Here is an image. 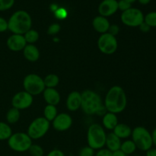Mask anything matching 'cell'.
Returning <instances> with one entry per match:
<instances>
[{
    "instance_id": "cell-1",
    "label": "cell",
    "mask_w": 156,
    "mask_h": 156,
    "mask_svg": "<svg viewBox=\"0 0 156 156\" xmlns=\"http://www.w3.org/2000/svg\"><path fill=\"white\" fill-rule=\"evenodd\" d=\"M104 105L108 112L115 114L123 112L127 105V98L123 88L119 85L111 87L105 96Z\"/></svg>"
},
{
    "instance_id": "cell-2",
    "label": "cell",
    "mask_w": 156,
    "mask_h": 156,
    "mask_svg": "<svg viewBox=\"0 0 156 156\" xmlns=\"http://www.w3.org/2000/svg\"><path fill=\"white\" fill-rule=\"evenodd\" d=\"M32 19L29 13L24 10L14 12L8 20L9 30L15 34L24 35L31 29Z\"/></svg>"
},
{
    "instance_id": "cell-3",
    "label": "cell",
    "mask_w": 156,
    "mask_h": 156,
    "mask_svg": "<svg viewBox=\"0 0 156 156\" xmlns=\"http://www.w3.org/2000/svg\"><path fill=\"white\" fill-rule=\"evenodd\" d=\"M82 103L81 108L87 115H94L97 114L99 108L103 105L101 98L98 93L92 90L87 89L81 93Z\"/></svg>"
},
{
    "instance_id": "cell-4",
    "label": "cell",
    "mask_w": 156,
    "mask_h": 156,
    "mask_svg": "<svg viewBox=\"0 0 156 156\" xmlns=\"http://www.w3.org/2000/svg\"><path fill=\"white\" fill-rule=\"evenodd\" d=\"M107 133L105 129L98 123L90 125L87 132V143L88 146L94 150L103 149L106 143Z\"/></svg>"
},
{
    "instance_id": "cell-5",
    "label": "cell",
    "mask_w": 156,
    "mask_h": 156,
    "mask_svg": "<svg viewBox=\"0 0 156 156\" xmlns=\"http://www.w3.org/2000/svg\"><path fill=\"white\" fill-rule=\"evenodd\" d=\"M132 140L137 149L143 152H147L153 146L152 133L144 126H136L132 130Z\"/></svg>"
},
{
    "instance_id": "cell-6",
    "label": "cell",
    "mask_w": 156,
    "mask_h": 156,
    "mask_svg": "<svg viewBox=\"0 0 156 156\" xmlns=\"http://www.w3.org/2000/svg\"><path fill=\"white\" fill-rule=\"evenodd\" d=\"M32 144V140L27 133L18 132L12 133L8 140L9 147L17 152H27Z\"/></svg>"
},
{
    "instance_id": "cell-7",
    "label": "cell",
    "mask_w": 156,
    "mask_h": 156,
    "mask_svg": "<svg viewBox=\"0 0 156 156\" xmlns=\"http://www.w3.org/2000/svg\"><path fill=\"white\" fill-rule=\"evenodd\" d=\"M23 87L24 91L32 96L41 94L46 88L44 79L34 73L29 74L24 77L23 80Z\"/></svg>"
},
{
    "instance_id": "cell-8",
    "label": "cell",
    "mask_w": 156,
    "mask_h": 156,
    "mask_svg": "<svg viewBox=\"0 0 156 156\" xmlns=\"http://www.w3.org/2000/svg\"><path fill=\"white\" fill-rule=\"evenodd\" d=\"M50 126V123L47 119L44 117H37L30 123L27 133L31 140H39L47 133Z\"/></svg>"
},
{
    "instance_id": "cell-9",
    "label": "cell",
    "mask_w": 156,
    "mask_h": 156,
    "mask_svg": "<svg viewBox=\"0 0 156 156\" xmlns=\"http://www.w3.org/2000/svg\"><path fill=\"white\" fill-rule=\"evenodd\" d=\"M120 19L122 23L128 27H139L144 21V14L140 9L131 7L122 12Z\"/></svg>"
},
{
    "instance_id": "cell-10",
    "label": "cell",
    "mask_w": 156,
    "mask_h": 156,
    "mask_svg": "<svg viewBox=\"0 0 156 156\" xmlns=\"http://www.w3.org/2000/svg\"><path fill=\"white\" fill-rule=\"evenodd\" d=\"M98 47L104 54H114L118 47L117 38L116 37L110 34L109 33L103 34L98 40Z\"/></svg>"
},
{
    "instance_id": "cell-11",
    "label": "cell",
    "mask_w": 156,
    "mask_h": 156,
    "mask_svg": "<svg viewBox=\"0 0 156 156\" xmlns=\"http://www.w3.org/2000/svg\"><path fill=\"white\" fill-rule=\"evenodd\" d=\"M34 101V98L31 94L25 91H21L16 93L12 98V108L18 110H25L31 106Z\"/></svg>"
},
{
    "instance_id": "cell-12",
    "label": "cell",
    "mask_w": 156,
    "mask_h": 156,
    "mask_svg": "<svg viewBox=\"0 0 156 156\" xmlns=\"http://www.w3.org/2000/svg\"><path fill=\"white\" fill-rule=\"evenodd\" d=\"M53 127L59 132H64L69 129L73 124V118L66 113H60L53 120Z\"/></svg>"
},
{
    "instance_id": "cell-13",
    "label": "cell",
    "mask_w": 156,
    "mask_h": 156,
    "mask_svg": "<svg viewBox=\"0 0 156 156\" xmlns=\"http://www.w3.org/2000/svg\"><path fill=\"white\" fill-rule=\"evenodd\" d=\"M118 10V1L103 0L98 6V12L101 16L108 17L114 15Z\"/></svg>"
},
{
    "instance_id": "cell-14",
    "label": "cell",
    "mask_w": 156,
    "mask_h": 156,
    "mask_svg": "<svg viewBox=\"0 0 156 156\" xmlns=\"http://www.w3.org/2000/svg\"><path fill=\"white\" fill-rule=\"evenodd\" d=\"M6 45L8 48L13 52H19L24 50L27 45L24 36L21 34H12L7 39Z\"/></svg>"
},
{
    "instance_id": "cell-15",
    "label": "cell",
    "mask_w": 156,
    "mask_h": 156,
    "mask_svg": "<svg viewBox=\"0 0 156 156\" xmlns=\"http://www.w3.org/2000/svg\"><path fill=\"white\" fill-rule=\"evenodd\" d=\"M81 103H82L81 93L77 91H72L68 95L66 105L69 111L74 112L81 108Z\"/></svg>"
},
{
    "instance_id": "cell-16",
    "label": "cell",
    "mask_w": 156,
    "mask_h": 156,
    "mask_svg": "<svg viewBox=\"0 0 156 156\" xmlns=\"http://www.w3.org/2000/svg\"><path fill=\"white\" fill-rule=\"evenodd\" d=\"M43 96L47 105H53V106H56L61 100L59 91L55 88H46L43 92Z\"/></svg>"
},
{
    "instance_id": "cell-17",
    "label": "cell",
    "mask_w": 156,
    "mask_h": 156,
    "mask_svg": "<svg viewBox=\"0 0 156 156\" xmlns=\"http://www.w3.org/2000/svg\"><path fill=\"white\" fill-rule=\"evenodd\" d=\"M110 25H111V24H110L108 18L101 16V15L96 16L92 21V26L95 31L98 32L101 34L108 33Z\"/></svg>"
},
{
    "instance_id": "cell-18",
    "label": "cell",
    "mask_w": 156,
    "mask_h": 156,
    "mask_svg": "<svg viewBox=\"0 0 156 156\" xmlns=\"http://www.w3.org/2000/svg\"><path fill=\"white\" fill-rule=\"evenodd\" d=\"M23 55L27 61L34 62L40 58V51L34 44H27L23 50Z\"/></svg>"
},
{
    "instance_id": "cell-19",
    "label": "cell",
    "mask_w": 156,
    "mask_h": 156,
    "mask_svg": "<svg viewBox=\"0 0 156 156\" xmlns=\"http://www.w3.org/2000/svg\"><path fill=\"white\" fill-rule=\"evenodd\" d=\"M121 143V140L117 137L114 133H110L107 134L105 146H107V149H109L110 151L113 152L120 149Z\"/></svg>"
},
{
    "instance_id": "cell-20",
    "label": "cell",
    "mask_w": 156,
    "mask_h": 156,
    "mask_svg": "<svg viewBox=\"0 0 156 156\" xmlns=\"http://www.w3.org/2000/svg\"><path fill=\"white\" fill-rule=\"evenodd\" d=\"M102 124L104 127L109 130H113L115 126L118 124V118L115 114L107 112L102 118Z\"/></svg>"
},
{
    "instance_id": "cell-21",
    "label": "cell",
    "mask_w": 156,
    "mask_h": 156,
    "mask_svg": "<svg viewBox=\"0 0 156 156\" xmlns=\"http://www.w3.org/2000/svg\"><path fill=\"white\" fill-rule=\"evenodd\" d=\"M113 130H114L113 133L121 140V139H126L130 136L133 129H131L130 126L125 123H118Z\"/></svg>"
},
{
    "instance_id": "cell-22",
    "label": "cell",
    "mask_w": 156,
    "mask_h": 156,
    "mask_svg": "<svg viewBox=\"0 0 156 156\" xmlns=\"http://www.w3.org/2000/svg\"><path fill=\"white\" fill-rule=\"evenodd\" d=\"M20 111L15 108H12L6 114V121L9 124H15L20 119Z\"/></svg>"
},
{
    "instance_id": "cell-23",
    "label": "cell",
    "mask_w": 156,
    "mask_h": 156,
    "mask_svg": "<svg viewBox=\"0 0 156 156\" xmlns=\"http://www.w3.org/2000/svg\"><path fill=\"white\" fill-rule=\"evenodd\" d=\"M12 134V128L10 127L9 123L0 121V141L8 140Z\"/></svg>"
},
{
    "instance_id": "cell-24",
    "label": "cell",
    "mask_w": 156,
    "mask_h": 156,
    "mask_svg": "<svg viewBox=\"0 0 156 156\" xmlns=\"http://www.w3.org/2000/svg\"><path fill=\"white\" fill-rule=\"evenodd\" d=\"M46 88H55L59 83V78L56 74H49L44 79Z\"/></svg>"
},
{
    "instance_id": "cell-25",
    "label": "cell",
    "mask_w": 156,
    "mask_h": 156,
    "mask_svg": "<svg viewBox=\"0 0 156 156\" xmlns=\"http://www.w3.org/2000/svg\"><path fill=\"white\" fill-rule=\"evenodd\" d=\"M136 146L135 143L133 142V140H126L123 143H121L120 146V150L126 154V155H131V154L134 153L136 150Z\"/></svg>"
},
{
    "instance_id": "cell-26",
    "label": "cell",
    "mask_w": 156,
    "mask_h": 156,
    "mask_svg": "<svg viewBox=\"0 0 156 156\" xmlns=\"http://www.w3.org/2000/svg\"><path fill=\"white\" fill-rule=\"evenodd\" d=\"M57 114L58 112L57 109H56V107L53 106V105H47L44 110V117L45 119H47L49 122L53 121Z\"/></svg>"
},
{
    "instance_id": "cell-27",
    "label": "cell",
    "mask_w": 156,
    "mask_h": 156,
    "mask_svg": "<svg viewBox=\"0 0 156 156\" xmlns=\"http://www.w3.org/2000/svg\"><path fill=\"white\" fill-rule=\"evenodd\" d=\"M27 44H34L39 39V33L34 29H30L26 32L24 35Z\"/></svg>"
},
{
    "instance_id": "cell-28",
    "label": "cell",
    "mask_w": 156,
    "mask_h": 156,
    "mask_svg": "<svg viewBox=\"0 0 156 156\" xmlns=\"http://www.w3.org/2000/svg\"><path fill=\"white\" fill-rule=\"evenodd\" d=\"M144 22L151 28L156 27V11H152L144 15Z\"/></svg>"
},
{
    "instance_id": "cell-29",
    "label": "cell",
    "mask_w": 156,
    "mask_h": 156,
    "mask_svg": "<svg viewBox=\"0 0 156 156\" xmlns=\"http://www.w3.org/2000/svg\"><path fill=\"white\" fill-rule=\"evenodd\" d=\"M29 154L31 156H44V149L37 144H32L28 149Z\"/></svg>"
},
{
    "instance_id": "cell-30",
    "label": "cell",
    "mask_w": 156,
    "mask_h": 156,
    "mask_svg": "<svg viewBox=\"0 0 156 156\" xmlns=\"http://www.w3.org/2000/svg\"><path fill=\"white\" fill-rule=\"evenodd\" d=\"M15 4V0H0V12L9 10Z\"/></svg>"
},
{
    "instance_id": "cell-31",
    "label": "cell",
    "mask_w": 156,
    "mask_h": 156,
    "mask_svg": "<svg viewBox=\"0 0 156 156\" xmlns=\"http://www.w3.org/2000/svg\"><path fill=\"white\" fill-rule=\"evenodd\" d=\"M60 28L61 27L59 24H57V23H53V24H50L48 27V28H47V34L49 35H52V36L53 35H56L59 33V30H60Z\"/></svg>"
},
{
    "instance_id": "cell-32",
    "label": "cell",
    "mask_w": 156,
    "mask_h": 156,
    "mask_svg": "<svg viewBox=\"0 0 156 156\" xmlns=\"http://www.w3.org/2000/svg\"><path fill=\"white\" fill-rule=\"evenodd\" d=\"M94 150L88 146L82 148L79 152V156H94Z\"/></svg>"
},
{
    "instance_id": "cell-33",
    "label": "cell",
    "mask_w": 156,
    "mask_h": 156,
    "mask_svg": "<svg viewBox=\"0 0 156 156\" xmlns=\"http://www.w3.org/2000/svg\"><path fill=\"white\" fill-rule=\"evenodd\" d=\"M132 7V5L126 2L125 0H120L118 1V10H120L122 12L128 10Z\"/></svg>"
},
{
    "instance_id": "cell-34",
    "label": "cell",
    "mask_w": 156,
    "mask_h": 156,
    "mask_svg": "<svg viewBox=\"0 0 156 156\" xmlns=\"http://www.w3.org/2000/svg\"><path fill=\"white\" fill-rule=\"evenodd\" d=\"M9 30L8 27V21L4 18L0 16V33H4Z\"/></svg>"
},
{
    "instance_id": "cell-35",
    "label": "cell",
    "mask_w": 156,
    "mask_h": 156,
    "mask_svg": "<svg viewBox=\"0 0 156 156\" xmlns=\"http://www.w3.org/2000/svg\"><path fill=\"white\" fill-rule=\"evenodd\" d=\"M119 31H120V28H119L118 25H117V24H112V25H110L108 33L113 35V36L116 37V35L118 34Z\"/></svg>"
},
{
    "instance_id": "cell-36",
    "label": "cell",
    "mask_w": 156,
    "mask_h": 156,
    "mask_svg": "<svg viewBox=\"0 0 156 156\" xmlns=\"http://www.w3.org/2000/svg\"><path fill=\"white\" fill-rule=\"evenodd\" d=\"M113 152L108 149H101L96 152L94 156H112Z\"/></svg>"
},
{
    "instance_id": "cell-37",
    "label": "cell",
    "mask_w": 156,
    "mask_h": 156,
    "mask_svg": "<svg viewBox=\"0 0 156 156\" xmlns=\"http://www.w3.org/2000/svg\"><path fill=\"white\" fill-rule=\"evenodd\" d=\"M66 11L63 9H59L56 12V16L57 17V18H60V19L65 18L66 17Z\"/></svg>"
},
{
    "instance_id": "cell-38",
    "label": "cell",
    "mask_w": 156,
    "mask_h": 156,
    "mask_svg": "<svg viewBox=\"0 0 156 156\" xmlns=\"http://www.w3.org/2000/svg\"><path fill=\"white\" fill-rule=\"evenodd\" d=\"M47 156H65V154L59 149H53V150L50 151Z\"/></svg>"
},
{
    "instance_id": "cell-39",
    "label": "cell",
    "mask_w": 156,
    "mask_h": 156,
    "mask_svg": "<svg viewBox=\"0 0 156 156\" xmlns=\"http://www.w3.org/2000/svg\"><path fill=\"white\" fill-rule=\"evenodd\" d=\"M139 27H140V30H141L142 32H143V33H148V32L150 31L151 30V27H149L147 24H146L144 21L139 26Z\"/></svg>"
},
{
    "instance_id": "cell-40",
    "label": "cell",
    "mask_w": 156,
    "mask_h": 156,
    "mask_svg": "<svg viewBox=\"0 0 156 156\" xmlns=\"http://www.w3.org/2000/svg\"><path fill=\"white\" fill-rule=\"evenodd\" d=\"M107 112H108V111H107V109H106V108H105V105H103L100 108H99V110L98 111L97 114H96L98 116H104Z\"/></svg>"
},
{
    "instance_id": "cell-41",
    "label": "cell",
    "mask_w": 156,
    "mask_h": 156,
    "mask_svg": "<svg viewBox=\"0 0 156 156\" xmlns=\"http://www.w3.org/2000/svg\"><path fill=\"white\" fill-rule=\"evenodd\" d=\"M146 152V156H156V148H152Z\"/></svg>"
},
{
    "instance_id": "cell-42",
    "label": "cell",
    "mask_w": 156,
    "mask_h": 156,
    "mask_svg": "<svg viewBox=\"0 0 156 156\" xmlns=\"http://www.w3.org/2000/svg\"><path fill=\"white\" fill-rule=\"evenodd\" d=\"M112 156H126V155L123 153L120 149H119V150L115 151V152H113Z\"/></svg>"
},
{
    "instance_id": "cell-43",
    "label": "cell",
    "mask_w": 156,
    "mask_h": 156,
    "mask_svg": "<svg viewBox=\"0 0 156 156\" xmlns=\"http://www.w3.org/2000/svg\"><path fill=\"white\" fill-rule=\"evenodd\" d=\"M152 142H153V146H155L156 148V126L155 127V129H153V131H152Z\"/></svg>"
},
{
    "instance_id": "cell-44",
    "label": "cell",
    "mask_w": 156,
    "mask_h": 156,
    "mask_svg": "<svg viewBox=\"0 0 156 156\" xmlns=\"http://www.w3.org/2000/svg\"><path fill=\"white\" fill-rule=\"evenodd\" d=\"M136 1L139 2V3L143 5H146L149 4L151 2V0H136Z\"/></svg>"
},
{
    "instance_id": "cell-45",
    "label": "cell",
    "mask_w": 156,
    "mask_h": 156,
    "mask_svg": "<svg viewBox=\"0 0 156 156\" xmlns=\"http://www.w3.org/2000/svg\"><path fill=\"white\" fill-rule=\"evenodd\" d=\"M125 1H126V2H129V4H131V5H132L133 3L136 2V0H125Z\"/></svg>"
}]
</instances>
